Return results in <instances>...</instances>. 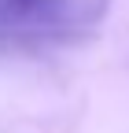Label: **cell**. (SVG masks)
Wrapping results in <instances>:
<instances>
[{
    "label": "cell",
    "instance_id": "6da1fadb",
    "mask_svg": "<svg viewBox=\"0 0 129 133\" xmlns=\"http://www.w3.org/2000/svg\"><path fill=\"white\" fill-rule=\"evenodd\" d=\"M111 0H0V44H63L100 30Z\"/></svg>",
    "mask_w": 129,
    "mask_h": 133
}]
</instances>
